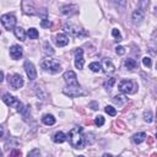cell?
Masks as SVG:
<instances>
[{"instance_id": "41", "label": "cell", "mask_w": 157, "mask_h": 157, "mask_svg": "<svg viewBox=\"0 0 157 157\" xmlns=\"http://www.w3.org/2000/svg\"><path fill=\"white\" fill-rule=\"evenodd\" d=\"M2 80H4V72H2L1 70H0V82H1Z\"/></svg>"}, {"instance_id": "36", "label": "cell", "mask_w": 157, "mask_h": 157, "mask_svg": "<svg viewBox=\"0 0 157 157\" xmlns=\"http://www.w3.org/2000/svg\"><path fill=\"white\" fill-rule=\"evenodd\" d=\"M37 90H36V94H37V97H39L40 99H45V93H43V91L39 88V87H36Z\"/></svg>"}, {"instance_id": "30", "label": "cell", "mask_w": 157, "mask_h": 157, "mask_svg": "<svg viewBox=\"0 0 157 157\" xmlns=\"http://www.w3.org/2000/svg\"><path fill=\"white\" fill-rule=\"evenodd\" d=\"M44 53L48 54V55H53V54H54V49L52 48V45H50L48 42L44 43Z\"/></svg>"}, {"instance_id": "37", "label": "cell", "mask_w": 157, "mask_h": 157, "mask_svg": "<svg viewBox=\"0 0 157 157\" xmlns=\"http://www.w3.org/2000/svg\"><path fill=\"white\" fill-rule=\"evenodd\" d=\"M115 52L118 55H124L125 54V48L124 47H117L115 48Z\"/></svg>"}, {"instance_id": "34", "label": "cell", "mask_w": 157, "mask_h": 157, "mask_svg": "<svg viewBox=\"0 0 157 157\" xmlns=\"http://www.w3.org/2000/svg\"><path fill=\"white\" fill-rule=\"evenodd\" d=\"M94 123H96V125H97V126H102V125L104 124V118H103L102 115H98V117H96Z\"/></svg>"}, {"instance_id": "24", "label": "cell", "mask_w": 157, "mask_h": 157, "mask_svg": "<svg viewBox=\"0 0 157 157\" xmlns=\"http://www.w3.org/2000/svg\"><path fill=\"white\" fill-rule=\"evenodd\" d=\"M112 101H113L114 104H117V105H119V107L123 105V104L126 102V99H125L124 97H121V96H115V97H113Z\"/></svg>"}, {"instance_id": "29", "label": "cell", "mask_w": 157, "mask_h": 157, "mask_svg": "<svg viewBox=\"0 0 157 157\" xmlns=\"http://www.w3.org/2000/svg\"><path fill=\"white\" fill-rule=\"evenodd\" d=\"M118 9H124L126 5V0H110Z\"/></svg>"}, {"instance_id": "42", "label": "cell", "mask_w": 157, "mask_h": 157, "mask_svg": "<svg viewBox=\"0 0 157 157\" xmlns=\"http://www.w3.org/2000/svg\"><path fill=\"white\" fill-rule=\"evenodd\" d=\"M10 155H20V152H17V151H15V152H11Z\"/></svg>"}, {"instance_id": "14", "label": "cell", "mask_w": 157, "mask_h": 157, "mask_svg": "<svg viewBox=\"0 0 157 157\" xmlns=\"http://www.w3.org/2000/svg\"><path fill=\"white\" fill-rule=\"evenodd\" d=\"M54 42H55V44L58 47H65L69 43V37L66 34H64V33H59V34L55 36Z\"/></svg>"}, {"instance_id": "25", "label": "cell", "mask_w": 157, "mask_h": 157, "mask_svg": "<svg viewBox=\"0 0 157 157\" xmlns=\"http://www.w3.org/2000/svg\"><path fill=\"white\" fill-rule=\"evenodd\" d=\"M27 34H28V37H29L31 39H37L38 36H39V33H38V31H37L36 28H29V29L27 31Z\"/></svg>"}, {"instance_id": "1", "label": "cell", "mask_w": 157, "mask_h": 157, "mask_svg": "<svg viewBox=\"0 0 157 157\" xmlns=\"http://www.w3.org/2000/svg\"><path fill=\"white\" fill-rule=\"evenodd\" d=\"M69 142L74 148H83L85 147V136L82 134V128L81 126H75L70 130L69 135Z\"/></svg>"}, {"instance_id": "20", "label": "cell", "mask_w": 157, "mask_h": 157, "mask_svg": "<svg viewBox=\"0 0 157 157\" xmlns=\"http://www.w3.org/2000/svg\"><path fill=\"white\" fill-rule=\"evenodd\" d=\"M145 139H146V134L145 132H137V134H134L132 135V141L135 144H137V145L141 144V142H144Z\"/></svg>"}, {"instance_id": "13", "label": "cell", "mask_w": 157, "mask_h": 157, "mask_svg": "<svg viewBox=\"0 0 157 157\" xmlns=\"http://www.w3.org/2000/svg\"><path fill=\"white\" fill-rule=\"evenodd\" d=\"M60 12L65 16H72L77 12V6L76 5H64V6H61Z\"/></svg>"}, {"instance_id": "3", "label": "cell", "mask_w": 157, "mask_h": 157, "mask_svg": "<svg viewBox=\"0 0 157 157\" xmlns=\"http://www.w3.org/2000/svg\"><path fill=\"white\" fill-rule=\"evenodd\" d=\"M2 101H4V103H5L6 105H9V107H13L17 112L23 113V110H25L23 104H22V103H21L16 97L11 96L10 93H5V94L2 96Z\"/></svg>"}, {"instance_id": "12", "label": "cell", "mask_w": 157, "mask_h": 157, "mask_svg": "<svg viewBox=\"0 0 157 157\" xmlns=\"http://www.w3.org/2000/svg\"><path fill=\"white\" fill-rule=\"evenodd\" d=\"M144 17H145V11H142L141 9H136V10L132 12V15H131L132 23H134V25L141 23V21L144 20Z\"/></svg>"}, {"instance_id": "26", "label": "cell", "mask_w": 157, "mask_h": 157, "mask_svg": "<svg viewBox=\"0 0 157 157\" xmlns=\"http://www.w3.org/2000/svg\"><path fill=\"white\" fill-rule=\"evenodd\" d=\"M112 36L115 38L117 42H120V40L123 39V37H121V34H120V31H119L118 28H113V29H112Z\"/></svg>"}, {"instance_id": "32", "label": "cell", "mask_w": 157, "mask_h": 157, "mask_svg": "<svg viewBox=\"0 0 157 157\" xmlns=\"http://www.w3.org/2000/svg\"><path fill=\"white\" fill-rule=\"evenodd\" d=\"M139 5H140V9L142 11H146L148 5H150V0H139Z\"/></svg>"}, {"instance_id": "22", "label": "cell", "mask_w": 157, "mask_h": 157, "mask_svg": "<svg viewBox=\"0 0 157 157\" xmlns=\"http://www.w3.org/2000/svg\"><path fill=\"white\" fill-rule=\"evenodd\" d=\"M136 66H137V63H136L135 59L128 58V59L125 60V67H126L128 70H134V69H136Z\"/></svg>"}, {"instance_id": "21", "label": "cell", "mask_w": 157, "mask_h": 157, "mask_svg": "<svg viewBox=\"0 0 157 157\" xmlns=\"http://www.w3.org/2000/svg\"><path fill=\"white\" fill-rule=\"evenodd\" d=\"M42 121L45 125H54L55 124V118L52 114H44L43 118H42Z\"/></svg>"}, {"instance_id": "7", "label": "cell", "mask_w": 157, "mask_h": 157, "mask_svg": "<svg viewBox=\"0 0 157 157\" xmlns=\"http://www.w3.org/2000/svg\"><path fill=\"white\" fill-rule=\"evenodd\" d=\"M64 28H65V31H66V32H69L72 37H83V36H86V34H87L83 29L78 28L77 26H75V25H72V23H66Z\"/></svg>"}, {"instance_id": "18", "label": "cell", "mask_w": 157, "mask_h": 157, "mask_svg": "<svg viewBox=\"0 0 157 157\" xmlns=\"http://www.w3.org/2000/svg\"><path fill=\"white\" fill-rule=\"evenodd\" d=\"M65 140H66V135H65L63 131H58V132H55V135L53 136V141H54L55 144H63Z\"/></svg>"}, {"instance_id": "31", "label": "cell", "mask_w": 157, "mask_h": 157, "mask_svg": "<svg viewBox=\"0 0 157 157\" xmlns=\"http://www.w3.org/2000/svg\"><path fill=\"white\" fill-rule=\"evenodd\" d=\"M104 110H105V113H107L108 115H110V117H115V115H117V110H115V108H113L112 105H107V107L104 108Z\"/></svg>"}, {"instance_id": "39", "label": "cell", "mask_w": 157, "mask_h": 157, "mask_svg": "<svg viewBox=\"0 0 157 157\" xmlns=\"http://www.w3.org/2000/svg\"><path fill=\"white\" fill-rule=\"evenodd\" d=\"M90 107H91L93 110H96V109H98V103H97V102H91V103H90Z\"/></svg>"}, {"instance_id": "4", "label": "cell", "mask_w": 157, "mask_h": 157, "mask_svg": "<svg viewBox=\"0 0 157 157\" xmlns=\"http://www.w3.org/2000/svg\"><path fill=\"white\" fill-rule=\"evenodd\" d=\"M63 92H64V94H66L69 97H80V96L85 94V92L82 91L80 85H70V86L65 87L63 90Z\"/></svg>"}, {"instance_id": "2", "label": "cell", "mask_w": 157, "mask_h": 157, "mask_svg": "<svg viewBox=\"0 0 157 157\" xmlns=\"http://www.w3.org/2000/svg\"><path fill=\"white\" fill-rule=\"evenodd\" d=\"M40 66L42 69H44L45 71L50 72V74H58L60 70H61V66L60 64L54 60V59H50V58H47V59H43L40 61Z\"/></svg>"}, {"instance_id": "19", "label": "cell", "mask_w": 157, "mask_h": 157, "mask_svg": "<svg viewBox=\"0 0 157 157\" xmlns=\"http://www.w3.org/2000/svg\"><path fill=\"white\" fill-rule=\"evenodd\" d=\"M101 66H103V71H104V72H110V71L114 70V65H113L112 61L108 60V59H104Z\"/></svg>"}, {"instance_id": "6", "label": "cell", "mask_w": 157, "mask_h": 157, "mask_svg": "<svg viewBox=\"0 0 157 157\" xmlns=\"http://www.w3.org/2000/svg\"><path fill=\"white\" fill-rule=\"evenodd\" d=\"M7 81L9 85L13 88V90H18L23 86V78L20 74H13V75H9L7 76Z\"/></svg>"}, {"instance_id": "33", "label": "cell", "mask_w": 157, "mask_h": 157, "mask_svg": "<svg viewBox=\"0 0 157 157\" xmlns=\"http://www.w3.org/2000/svg\"><path fill=\"white\" fill-rule=\"evenodd\" d=\"M142 64H144L146 67H151V66H152V61H151V58H148V56H145V58H142Z\"/></svg>"}, {"instance_id": "28", "label": "cell", "mask_w": 157, "mask_h": 157, "mask_svg": "<svg viewBox=\"0 0 157 157\" xmlns=\"http://www.w3.org/2000/svg\"><path fill=\"white\" fill-rule=\"evenodd\" d=\"M144 120L147 121V123H152L153 121V115H152V112L151 110H146L144 113Z\"/></svg>"}, {"instance_id": "15", "label": "cell", "mask_w": 157, "mask_h": 157, "mask_svg": "<svg viewBox=\"0 0 157 157\" xmlns=\"http://www.w3.org/2000/svg\"><path fill=\"white\" fill-rule=\"evenodd\" d=\"M22 54H23V52H22V48L20 45H12L10 48V56L13 60H18L22 56Z\"/></svg>"}, {"instance_id": "8", "label": "cell", "mask_w": 157, "mask_h": 157, "mask_svg": "<svg viewBox=\"0 0 157 157\" xmlns=\"http://www.w3.org/2000/svg\"><path fill=\"white\" fill-rule=\"evenodd\" d=\"M118 88L123 93H132L134 92V82L130 80H121L118 85Z\"/></svg>"}, {"instance_id": "10", "label": "cell", "mask_w": 157, "mask_h": 157, "mask_svg": "<svg viewBox=\"0 0 157 157\" xmlns=\"http://www.w3.org/2000/svg\"><path fill=\"white\" fill-rule=\"evenodd\" d=\"M83 64H85V59H83V50L81 48H77L75 50V66L81 70L83 67Z\"/></svg>"}, {"instance_id": "35", "label": "cell", "mask_w": 157, "mask_h": 157, "mask_svg": "<svg viewBox=\"0 0 157 157\" xmlns=\"http://www.w3.org/2000/svg\"><path fill=\"white\" fill-rule=\"evenodd\" d=\"M40 26H42L43 28H49V27L52 26V22H50L49 20H47V18H43V20L40 21Z\"/></svg>"}, {"instance_id": "40", "label": "cell", "mask_w": 157, "mask_h": 157, "mask_svg": "<svg viewBox=\"0 0 157 157\" xmlns=\"http://www.w3.org/2000/svg\"><path fill=\"white\" fill-rule=\"evenodd\" d=\"M2 137H4V128L0 126V139H2Z\"/></svg>"}, {"instance_id": "11", "label": "cell", "mask_w": 157, "mask_h": 157, "mask_svg": "<svg viewBox=\"0 0 157 157\" xmlns=\"http://www.w3.org/2000/svg\"><path fill=\"white\" fill-rule=\"evenodd\" d=\"M64 81L67 83V86H70V85H78V82H77V76H76V74L74 72V71H71V70H67L66 72H64Z\"/></svg>"}, {"instance_id": "16", "label": "cell", "mask_w": 157, "mask_h": 157, "mask_svg": "<svg viewBox=\"0 0 157 157\" xmlns=\"http://www.w3.org/2000/svg\"><path fill=\"white\" fill-rule=\"evenodd\" d=\"M22 10H23V12L26 15H34L36 13V11H34L36 9H34L33 4L29 2L28 0H23L22 1Z\"/></svg>"}, {"instance_id": "23", "label": "cell", "mask_w": 157, "mask_h": 157, "mask_svg": "<svg viewBox=\"0 0 157 157\" xmlns=\"http://www.w3.org/2000/svg\"><path fill=\"white\" fill-rule=\"evenodd\" d=\"M114 82H115V78H114V77H109L108 80L104 81L103 86H104V88H105L107 91H110L112 87H113V85H114Z\"/></svg>"}, {"instance_id": "27", "label": "cell", "mask_w": 157, "mask_h": 157, "mask_svg": "<svg viewBox=\"0 0 157 157\" xmlns=\"http://www.w3.org/2000/svg\"><path fill=\"white\" fill-rule=\"evenodd\" d=\"M88 67H90V69H91V71H93V72H98V71L102 69L101 64H99V63H97V61H94V63H91Z\"/></svg>"}, {"instance_id": "38", "label": "cell", "mask_w": 157, "mask_h": 157, "mask_svg": "<svg viewBox=\"0 0 157 157\" xmlns=\"http://www.w3.org/2000/svg\"><path fill=\"white\" fill-rule=\"evenodd\" d=\"M40 155V152H39V150L38 148H34V150H32L31 152H28V157H33V156H39Z\"/></svg>"}, {"instance_id": "5", "label": "cell", "mask_w": 157, "mask_h": 157, "mask_svg": "<svg viewBox=\"0 0 157 157\" xmlns=\"http://www.w3.org/2000/svg\"><path fill=\"white\" fill-rule=\"evenodd\" d=\"M1 23H2V26H4L7 31H11V29L15 28V25H16V17H15L12 13L2 15V16H1Z\"/></svg>"}, {"instance_id": "9", "label": "cell", "mask_w": 157, "mask_h": 157, "mask_svg": "<svg viewBox=\"0 0 157 157\" xmlns=\"http://www.w3.org/2000/svg\"><path fill=\"white\" fill-rule=\"evenodd\" d=\"M25 71H26V74H27V76H28V78L29 80H36V77H37V71H36V67H34V65L32 64V61H29V60H26L25 61Z\"/></svg>"}, {"instance_id": "17", "label": "cell", "mask_w": 157, "mask_h": 157, "mask_svg": "<svg viewBox=\"0 0 157 157\" xmlns=\"http://www.w3.org/2000/svg\"><path fill=\"white\" fill-rule=\"evenodd\" d=\"M13 33H15V36H16L17 39H20L21 42L25 40L26 33H25V29H23L22 27H15V28H13Z\"/></svg>"}]
</instances>
